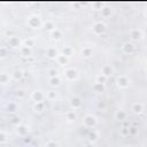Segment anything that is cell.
<instances>
[{
    "instance_id": "obj_2",
    "label": "cell",
    "mask_w": 147,
    "mask_h": 147,
    "mask_svg": "<svg viewBox=\"0 0 147 147\" xmlns=\"http://www.w3.org/2000/svg\"><path fill=\"white\" fill-rule=\"evenodd\" d=\"M63 74H64V77L69 82H74V80H77L78 77H79V74L78 71L75 69V68H67L63 70Z\"/></svg>"
},
{
    "instance_id": "obj_17",
    "label": "cell",
    "mask_w": 147,
    "mask_h": 147,
    "mask_svg": "<svg viewBox=\"0 0 147 147\" xmlns=\"http://www.w3.org/2000/svg\"><path fill=\"white\" fill-rule=\"evenodd\" d=\"M20 52H21V55H22L23 57H30V56L32 55V48L26 47V46H24V45H22V46L20 47Z\"/></svg>"
},
{
    "instance_id": "obj_15",
    "label": "cell",
    "mask_w": 147,
    "mask_h": 147,
    "mask_svg": "<svg viewBox=\"0 0 147 147\" xmlns=\"http://www.w3.org/2000/svg\"><path fill=\"white\" fill-rule=\"evenodd\" d=\"M55 61L57 62V64H60V65H62V67H65V65L70 62V59L67 57V56H64L63 54H59V55L55 57Z\"/></svg>"
},
{
    "instance_id": "obj_41",
    "label": "cell",
    "mask_w": 147,
    "mask_h": 147,
    "mask_svg": "<svg viewBox=\"0 0 147 147\" xmlns=\"http://www.w3.org/2000/svg\"><path fill=\"white\" fill-rule=\"evenodd\" d=\"M10 122H11L13 124H17V125H18V124H20V118H17V117H15V118H13V119H11Z\"/></svg>"
},
{
    "instance_id": "obj_10",
    "label": "cell",
    "mask_w": 147,
    "mask_h": 147,
    "mask_svg": "<svg viewBox=\"0 0 147 147\" xmlns=\"http://www.w3.org/2000/svg\"><path fill=\"white\" fill-rule=\"evenodd\" d=\"M70 107L72 108V110H77V109H79L80 107H82V105H83V101H82V99H80V96H78V95H75V96H72L71 99H70Z\"/></svg>"
},
{
    "instance_id": "obj_27",
    "label": "cell",
    "mask_w": 147,
    "mask_h": 147,
    "mask_svg": "<svg viewBox=\"0 0 147 147\" xmlns=\"http://www.w3.org/2000/svg\"><path fill=\"white\" fill-rule=\"evenodd\" d=\"M51 37H52L53 39H55V40H60V39L62 38V31L59 30V29H55V30H53V31L51 32Z\"/></svg>"
},
{
    "instance_id": "obj_18",
    "label": "cell",
    "mask_w": 147,
    "mask_h": 147,
    "mask_svg": "<svg viewBox=\"0 0 147 147\" xmlns=\"http://www.w3.org/2000/svg\"><path fill=\"white\" fill-rule=\"evenodd\" d=\"M61 54H63L64 56H67V57H71L74 54H75V49H74V47H71V46H64L63 48H62V53Z\"/></svg>"
},
{
    "instance_id": "obj_31",
    "label": "cell",
    "mask_w": 147,
    "mask_h": 147,
    "mask_svg": "<svg viewBox=\"0 0 147 147\" xmlns=\"http://www.w3.org/2000/svg\"><path fill=\"white\" fill-rule=\"evenodd\" d=\"M138 133H139L138 126H134V125H130L129 126V136H137Z\"/></svg>"
},
{
    "instance_id": "obj_29",
    "label": "cell",
    "mask_w": 147,
    "mask_h": 147,
    "mask_svg": "<svg viewBox=\"0 0 147 147\" xmlns=\"http://www.w3.org/2000/svg\"><path fill=\"white\" fill-rule=\"evenodd\" d=\"M46 99L47 100H55V98H56V92L55 91H53V90H51V91H47L46 92Z\"/></svg>"
},
{
    "instance_id": "obj_4",
    "label": "cell",
    "mask_w": 147,
    "mask_h": 147,
    "mask_svg": "<svg viewBox=\"0 0 147 147\" xmlns=\"http://www.w3.org/2000/svg\"><path fill=\"white\" fill-rule=\"evenodd\" d=\"M116 84H117V87L118 88H122V90H125L130 86V78L126 76V75H119L116 79Z\"/></svg>"
},
{
    "instance_id": "obj_26",
    "label": "cell",
    "mask_w": 147,
    "mask_h": 147,
    "mask_svg": "<svg viewBox=\"0 0 147 147\" xmlns=\"http://www.w3.org/2000/svg\"><path fill=\"white\" fill-rule=\"evenodd\" d=\"M65 118H67L69 122L75 121V119L77 118V114H76V111H75V110H68V111L65 113Z\"/></svg>"
},
{
    "instance_id": "obj_24",
    "label": "cell",
    "mask_w": 147,
    "mask_h": 147,
    "mask_svg": "<svg viewBox=\"0 0 147 147\" xmlns=\"http://www.w3.org/2000/svg\"><path fill=\"white\" fill-rule=\"evenodd\" d=\"M33 110L34 111H38V113H41L45 110V102L41 101V102H34L33 105Z\"/></svg>"
},
{
    "instance_id": "obj_32",
    "label": "cell",
    "mask_w": 147,
    "mask_h": 147,
    "mask_svg": "<svg viewBox=\"0 0 147 147\" xmlns=\"http://www.w3.org/2000/svg\"><path fill=\"white\" fill-rule=\"evenodd\" d=\"M15 95H16V98H18V99H23V98H25L26 92H25L24 90H22V88H18V90H16Z\"/></svg>"
},
{
    "instance_id": "obj_37",
    "label": "cell",
    "mask_w": 147,
    "mask_h": 147,
    "mask_svg": "<svg viewBox=\"0 0 147 147\" xmlns=\"http://www.w3.org/2000/svg\"><path fill=\"white\" fill-rule=\"evenodd\" d=\"M88 139H90V142H94L96 139H98V133L95 131H92L90 134H88Z\"/></svg>"
},
{
    "instance_id": "obj_1",
    "label": "cell",
    "mask_w": 147,
    "mask_h": 147,
    "mask_svg": "<svg viewBox=\"0 0 147 147\" xmlns=\"http://www.w3.org/2000/svg\"><path fill=\"white\" fill-rule=\"evenodd\" d=\"M26 24L31 29H39L42 25V22H41V18L38 15H30L26 20Z\"/></svg>"
},
{
    "instance_id": "obj_9",
    "label": "cell",
    "mask_w": 147,
    "mask_h": 147,
    "mask_svg": "<svg viewBox=\"0 0 147 147\" xmlns=\"http://www.w3.org/2000/svg\"><path fill=\"white\" fill-rule=\"evenodd\" d=\"M30 98H31V100L34 101V102H41V101H44V100L46 99V95H45L44 92L37 90V91H33V92L31 93Z\"/></svg>"
},
{
    "instance_id": "obj_3",
    "label": "cell",
    "mask_w": 147,
    "mask_h": 147,
    "mask_svg": "<svg viewBox=\"0 0 147 147\" xmlns=\"http://www.w3.org/2000/svg\"><path fill=\"white\" fill-rule=\"evenodd\" d=\"M96 123H98V119H96V117H95L94 115H92V114H87V115H85V117L83 118V125H84L85 127L92 129V127H94V126L96 125Z\"/></svg>"
},
{
    "instance_id": "obj_7",
    "label": "cell",
    "mask_w": 147,
    "mask_h": 147,
    "mask_svg": "<svg viewBox=\"0 0 147 147\" xmlns=\"http://www.w3.org/2000/svg\"><path fill=\"white\" fill-rule=\"evenodd\" d=\"M8 45L11 48H20L22 46V40L17 36H9L8 37Z\"/></svg>"
},
{
    "instance_id": "obj_12",
    "label": "cell",
    "mask_w": 147,
    "mask_h": 147,
    "mask_svg": "<svg viewBox=\"0 0 147 147\" xmlns=\"http://www.w3.org/2000/svg\"><path fill=\"white\" fill-rule=\"evenodd\" d=\"M46 55H47L48 59H54V60H55V57L59 55V51H57L56 47L49 46V47H47V49H46Z\"/></svg>"
},
{
    "instance_id": "obj_22",
    "label": "cell",
    "mask_w": 147,
    "mask_h": 147,
    "mask_svg": "<svg viewBox=\"0 0 147 147\" xmlns=\"http://www.w3.org/2000/svg\"><path fill=\"white\" fill-rule=\"evenodd\" d=\"M101 16L102 17H108V16H110L111 15V13H113V9L109 7V6H105V7H101Z\"/></svg>"
},
{
    "instance_id": "obj_36",
    "label": "cell",
    "mask_w": 147,
    "mask_h": 147,
    "mask_svg": "<svg viewBox=\"0 0 147 147\" xmlns=\"http://www.w3.org/2000/svg\"><path fill=\"white\" fill-rule=\"evenodd\" d=\"M23 42H24V46L30 47V48H32V46L34 45V40H33V39H31V38H26Z\"/></svg>"
},
{
    "instance_id": "obj_30",
    "label": "cell",
    "mask_w": 147,
    "mask_h": 147,
    "mask_svg": "<svg viewBox=\"0 0 147 147\" xmlns=\"http://www.w3.org/2000/svg\"><path fill=\"white\" fill-rule=\"evenodd\" d=\"M17 110V105L15 102H9L7 105V111L8 113H15Z\"/></svg>"
},
{
    "instance_id": "obj_13",
    "label": "cell",
    "mask_w": 147,
    "mask_h": 147,
    "mask_svg": "<svg viewBox=\"0 0 147 147\" xmlns=\"http://www.w3.org/2000/svg\"><path fill=\"white\" fill-rule=\"evenodd\" d=\"M126 116H127V114H126V111L123 110V109H118V110H116L115 114H114L115 119H117V121H119V122H124V121L126 119Z\"/></svg>"
},
{
    "instance_id": "obj_28",
    "label": "cell",
    "mask_w": 147,
    "mask_h": 147,
    "mask_svg": "<svg viewBox=\"0 0 147 147\" xmlns=\"http://www.w3.org/2000/svg\"><path fill=\"white\" fill-rule=\"evenodd\" d=\"M49 84H51V86H59L61 84V78L59 76L52 77V78H49Z\"/></svg>"
},
{
    "instance_id": "obj_38",
    "label": "cell",
    "mask_w": 147,
    "mask_h": 147,
    "mask_svg": "<svg viewBox=\"0 0 147 147\" xmlns=\"http://www.w3.org/2000/svg\"><path fill=\"white\" fill-rule=\"evenodd\" d=\"M7 56V48L0 46V59H3Z\"/></svg>"
},
{
    "instance_id": "obj_21",
    "label": "cell",
    "mask_w": 147,
    "mask_h": 147,
    "mask_svg": "<svg viewBox=\"0 0 147 147\" xmlns=\"http://www.w3.org/2000/svg\"><path fill=\"white\" fill-rule=\"evenodd\" d=\"M92 88H93V91L96 92V93H102V92L105 91L106 86H105V84H101V83H94V84L92 85Z\"/></svg>"
},
{
    "instance_id": "obj_14",
    "label": "cell",
    "mask_w": 147,
    "mask_h": 147,
    "mask_svg": "<svg viewBox=\"0 0 147 147\" xmlns=\"http://www.w3.org/2000/svg\"><path fill=\"white\" fill-rule=\"evenodd\" d=\"M29 126L28 125H25V124H18L17 125V130H16V132H17V134L18 136H21V137H25L28 133H29Z\"/></svg>"
},
{
    "instance_id": "obj_5",
    "label": "cell",
    "mask_w": 147,
    "mask_h": 147,
    "mask_svg": "<svg viewBox=\"0 0 147 147\" xmlns=\"http://www.w3.org/2000/svg\"><path fill=\"white\" fill-rule=\"evenodd\" d=\"M106 30H107V25H106L103 22H101V21L95 22V23L93 24V26H92V31H93L95 34H98V36L103 34V33L106 32Z\"/></svg>"
},
{
    "instance_id": "obj_19",
    "label": "cell",
    "mask_w": 147,
    "mask_h": 147,
    "mask_svg": "<svg viewBox=\"0 0 147 147\" xmlns=\"http://www.w3.org/2000/svg\"><path fill=\"white\" fill-rule=\"evenodd\" d=\"M92 53H93V49H92V47H90V46L83 47V48H82V52H80V54H82V56H83L84 59L91 57V56H92Z\"/></svg>"
},
{
    "instance_id": "obj_16",
    "label": "cell",
    "mask_w": 147,
    "mask_h": 147,
    "mask_svg": "<svg viewBox=\"0 0 147 147\" xmlns=\"http://www.w3.org/2000/svg\"><path fill=\"white\" fill-rule=\"evenodd\" d=\"M131 110L133 114H141L144 111V103L141 102H134L131 107Z\"/></svg>"
},
{
    "instance_id": "obj_42",
    "label": "cell",
    "mask_w": 147,
    "mask_h": 147,
    "mask_svg": "<svg viewBox=\"0 0 147 147\" xmlns=\"http://www.w3.org/2000/svg\"><path fill=\"white\" fill-rule=\"evenodd\" d=\"M85 147H94V145H93V142H88V144H87Z\"/></svg>"
},
{
    "instance_id": "obj_34",
    "label": "cell",
    "mask_w": 147,
    "mask_h": 147,
    "mask_svg": "<svg viewBox=\"0 0 147 147\" xmlns=\"http://www.w3.org/2000/svg\"><path fill=\"white\" fill-rule=\"evenodd\" d=\"M119 134H121L122 137L129 136V126H122V127L119 129Z\"/></svg>"
},
{
    "instance_id": "obj_6",
    "label": "cell",
    "mask_w": 147,
    "mask_h": 147,
    "mask_svg": "<svg viewBox=\"0 0 147 147\" xmlns=\"http://www.w3.org/2000/svg\"><path fill=\"white\" fill-rule=\"evenodd\" d=\"M129 33H130V38H131L132 42H133V41H138V40H140V39L144 37V33H142V31H141L139 28H133V29H131Z\"/></svg>"
},
{
    "instance_id": "obj_35",
    "label": "cell",
    "mask_w": 147,
    "mask_h": 147,
    "mask_svg": "<svg viewBox=\"0 0 147 147\" xmlns=\"http://www.w3.org/2000/svg\"><path fill=\"white\" fill-rule=\"evenodd\" d=\"M8 140V134L5 131H0V144H3Z\"/></svg>"
},
{
    "instance_id": "obj_8",
    "label": "cell",
    "mask_w": 147,
    "mask_h": 147,
    "mask_svg": "<svg viewBox=\"0 0 147 147\" xmlns=\"http://www.w3.org/2000/svg\"><path fill=\"white\" fill-rule=\"evenodd\" d=\"M122 52L125 54H133L136 52V45L132 41H126L122 46Z\"/></svg>"
},
{
    "instance_id": "obj_39",
    "label": "cell",
    "mask_w": 147,
    "mask_h": 147,
    "mask_svg": "<svg viewBox=\"0 0 147 147\" xmlns=\"http://www.w3.org/2000/svg\"><path fill=\"white\" fill-rule=\"evenodd\" d=\"M48 75H49V78L59 76V75H57V70H56V69H54V68H52V69H49V70H48Z\"/></svg>"
},
{
    "instance_id": "obj_11",
    "label": "cell",
    "mask_w": 147,
    "mask_h": 147,
    "mask_svg": "<svg viewBox=\"0 0 147 147\" xmlns=\"http://www.w3.org/2000/svg\"><path fill=\"white\" fill-rule=\"evenodd\" d=\"M114 74V68L110 64H105L101 68V75H103L106 78H109Z\"/></svg>"
},
{
    "instance_id": "obj_43",
    "label": "cell",
    "mask_w": 147,
    "mask_h": 147,
    "mask_svg": "<svg viewBox=\"0 0 147 147\" xmlns=\"http://www.w3.org/2000/svg\"><path fill=\"white\" fill-rule=\"evenodd\" d=\"M126 147H136V146H126Z\"/></svg>"
},
{
    "instance_id": "obj_23",
    "label": "cell",
    "mask_w": 147,
    "mask_h": 147,
    "mask_svg": "<svg viewBox=\"0 0 147 147\" xmlns=\"http://www.w3.org/2000/svg\"><path fill=\"white\" fill-rule=\"evenodd\" d=\"M9 80H10V76L7 72H0V84L6 85L9 83Z\"/></svg>"
},
{
    "instance_id": "obj_40",
    "label": "cell",
    "mask_w": 147,
    "mask_h": 147,
    "mask_svg": "<svg viewBox=\"0 0 147 147\" xmlns=\"http://www.w3.org/2000/svg\"><path fill=\"white\" fill-rule=\"evenodd\" d=\"M45 147H59V144L55 142V141H53V140H49V141L46 142Z\"/></svg>"
},
{
    "instance_id": "obj_20",
    "label": "cell",
    "mask_w": 147,
    "mask_h": 147,
    "mask_svg": "<svg viewBox=\"0 0 147 147\" xmlns=\"http://www.w3.org/2000/svg\"><path fill=\"white\" fill-rule=\"evenodd\" d=\"M23 77H24V72H23L22 70H15V71H13V74L10 75V78L14 79L15 82L21 80Z\"/></svg>"
},
{
    "instance_id": "obj_25",
    "label": "cell",
    "mask_w": 147,
    "mask_h": 147,
    "mask_svg": "<svg viewBox=\"0 0 147 147\" xmlns=\"http://www.w3.org/2000/svg\"><path fill=\"white\" fill-rule=\"evenodd\" d=\"M42 26L48 31V32H52L53 30H55V24L52 22V21H46L45 23H42Z\"/></svg>"
},
{
    "instance_id": "obj_33",
    "label": "cell",
    "mask_w": 147,
    "mask_h": 147,
    "mask_svg": "<svg viewBox=\"0 0 147 147\" xmlns=\"http://www.w3.org/2000/svg\"><path fill=\"white\" fill-rule=\"evenodd\" d=\"M107 79L108 78H106L103 75H101V74H99L96 77H95V83H101V84H106V82H107Z\"/></svg>"
}]
</instances>
